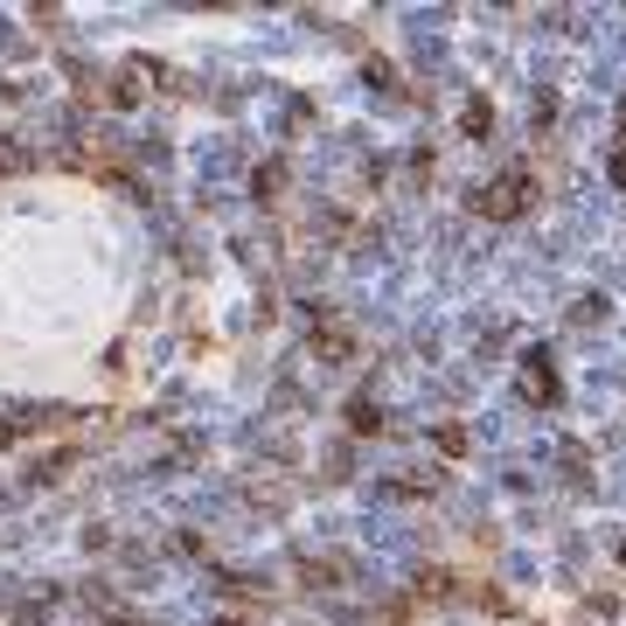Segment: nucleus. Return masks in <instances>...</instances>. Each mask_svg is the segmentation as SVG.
Wrapping results in <instances>:
<instances>
[{
	"instance_id": "1",
	"label": "nucleus",
	"mask_w": 626,
	"mask_h": 626,
	"mask_svg": "<svg viewBox=\"0 0 626 626\" xmlns=\"http://www.w3.org/2000/svg\"><path fill=\"white\" fill-rule=\"evenodd\" d=\"M536 196H543V188H536V167L516 161V167H501L495 181H481V188H473L466 209H473L481 223H522L529 209H536Z\"/></svg>"
},
{
	"instance_id": "2",
	"label": "nucleus",
	"mask_w": 626,
	"mask_h": 626,
	"mask_svg": "<svg viewBox=\"0 0 626 626\" xmlns=\"http://www.w3.org/2000/svg\"><path fill=\"white\" fill-rule=\"evenodd\" d=\"M516 390H522V404H536V411L564 404V376H557V363H550V349H529L516 363Z\"/></svg>"
},
{
	"instance_id": "3",
	"label": "nucleus",
	"mask_w": 626,
	"mask_h": 626,
	"mask_svg": "<svg viewBox=\"0 0 626 626\" xmlns=\"http://www.w3.org/2000/svg\"><path fill=\"white\" fill-rule=\"evenodd\" d=\"M460 584H466V578H452L446 564H425V571L411 578V599H417V605H460Z\"/></svg>"
},
{
	"instance_id": "4",
	"label": "nucleus",
	"mask_w": 626,
	"mask_h": 626,
	"mask_svg": "<svg viewBox=\"0 0 626 626\" xmlns=\"http://www.w3.org/2000/svg\"><path fill=\"white\" fill-rule=\"evenodd\" d=\"M487 132H495V98L473 91V98H460V140H487Z\"/></svg>"
},
{
	"instance_id": "5",
	"label": "nucleus",
	"mask_w": 626,
	"mask_h": 626,
	"mask_svg": "<svg viewBox=\"0 0 626 626\" xmlns=\"http://www.w3.org/2000/svg\"><path fill=\"white\" fill-rule=\"evenodd\" d=\"M341 417H349V432H355V439H376V432L390 425V417H383V404H376V397H349V411H341Z\"/></svg>"
},
{
	"instance_id": "6",
	"label": "nucleus",
	"mask_w": 626,
	"mask_h": 626,
	"mask_svg": "<svg viewBox=\"0 0 626 626\" xmlns=\"http://www.w3.org/2000/svg\"><path fill=\"white\" fill-rule=\"evenodd\" d=\"M286 181H293L286 161H264L258 175H251V196H258V202H279V196H286Z\"/></svg>"
},
{
	"instance_id": "7",
	"label": "nucleus",
	"mask_w": 626,
	"mask_h": 626,
	"mask_svg": "<svg viewBox=\"0 0 626 626\" xmlns=\"http://www.w3.org/2000/svg\"><path fill=\"white\" fill-rule=\"evenodd\" d=\"M605 320H613V299L605 293H578L571 299V328H605Z\"/></svg>"
},
{
	"instance_id": "8",
	"label": "nucleus",
	"mask_w": 626,
	"mask_h": 626,
	"mask_svg": "<svg viewBox=\"0 0 626 626\" xmlns=\"http://www.w3.org/2000/svg\"><path fill=\"white\" fill-rule=\"evenodd\" d=\"M432 446H439V460H466V452H473V432H466V425H452V417H446V425L432 432Z\"/></svg>"
},
{
	"instance_id": "9",
	"label": "nucleus",
	"mask_w": 626,
	"mask_h": 626,
	"mask_svg": "<svg viewBox=\"0 0 626 626\" xmlns=\"http://www.w3.org/2000/svg\"><path fill=\"white\" fill-rule=\"evenodd\" d=\"M105 98L119 105V111H132V105H140V98H146V84H140V63H132V70H119V78H111V91H105Z\"/></svg>"
},
{
	"instance_id": "10",
	"label": "nucleus",
	"mask_w": 626,
	"mask_h": 626,
	"mask_svg": "<svg viewBox=\"0 0 626 626\" xmlns=\"http://www.w3.org/2000/svg\"><path fill=\"white\" fill-rule=\"evenodd\" d=\"M432 487H439V473H397V481H383V495L411 501V495H432Z\"/></svg>"
},
{
	"instance_id": "11",
	"label": "nucleus",
	"mask_w": 626,
	"mask_h": 626,
	"mask_svg": "<svg viewBox=\"0 0 626 626\" xmlns=\"http://www.w3.org/2000/svg\"><path fill=\"white\" fill-rule=\"evenodd\" d=\"M557 460H564V473H571V481H578V487H584V481H592V452H584L578 439H564V446H557Z\"/></svg>"
},
{
	"instance_id": "12",
	"label": "nucleus",
	"mask_w": 626,
	"mask_h": 626,
	"mask_svg": "<svg viewBox=\"0 0 626 626\" xmlns=\"http://www.w3.org/2000/svg\"><path fill=\"white\" fill-rule=\"evenodd\" d=\"M363 78H369L376 91H390V98L404 91V84H397V63H390V56H363Z\"/></svg>"
},
{
	"instance_id": "13",
	"label": "nucleus",
	"mask_w": 626,
	"mask_h": 626,
	"mask_svg": "<svg viewBox=\"0 0 626 626\" xmlns=\"http://www.w3.org/2000/svg\"><path fill=\"white\" fill-rule=\"evenodd\" d=\"M70 466H78V446H70V452H49V460H35V481H63Z\"/></svg>"
},
{
	"instance_id": "14",
	"label": "nucleus",
	"mask_w": 626,
	"mask_h": 626,
	"mask_svg": "<svg viewBox=\"0 0 626 626\" xmlns=\"http://www.w3.org/2000/svg\"><path fill=\"white\" fill-rule=\"evenodd\" d=\"M550 119H557V98H550V91H536V98H529V126H550Z\"/></svg>"
},
{
	"instance_id": "15",
	"label": "nucleus",
	"mask_w": 626,
	"mask_h": 626,
	"mask_svg": "<svg viewBox=\"0 0 626 626\" xmlns=\"http://www.w3.org/2000/svg\"><path fill=\"white\" fill-rule=\"evenodd\" d=\"M14 167H28V154L22 146H0V175H14Z\"/></svg>"
},
{
	"instance_id": "16",
	"label": "nucleus",
	"mask_w": 626,
	"mask_h": 626,
	"mask_svg": "<svg viewBox=\"0 0 626 626\" xmlns=\"http://www.w3.org/2000/svg\"><path fill=\"white\" fill-rule=\"evenodd\" d=\"M605 181H613V188H626V154H613V161H605Z\"/></svg>"
},
{
	"instance_id": "17",
	"label": "nucleus",
	"mask_w": 626,
	"mask_h": 626,
	"mask_svg": "<svg viewBox=\"0 0 626 626\" xmlns=\"http://www.w3.org/2000/svg\"><path fill=\"white\" fill-rule=\"evenodd\" d=\"M613 132H619V140H626V98L613 105Z\"/></svg>"
},
{
	"instance_id": "18",
	"label": "nucleus",
	"mask_w": 626,
	"mask_h": 626,
	"mask_svg": "<svg viewBox=\"0 0 626 626\" xmlns=\"http://www.w3.org/2000/svg\"><path fill=\"white\" fill-rule=\"evenodd\" d=\"M223 626H244V619H223Z\"/></svg>"
}]
</instances>
